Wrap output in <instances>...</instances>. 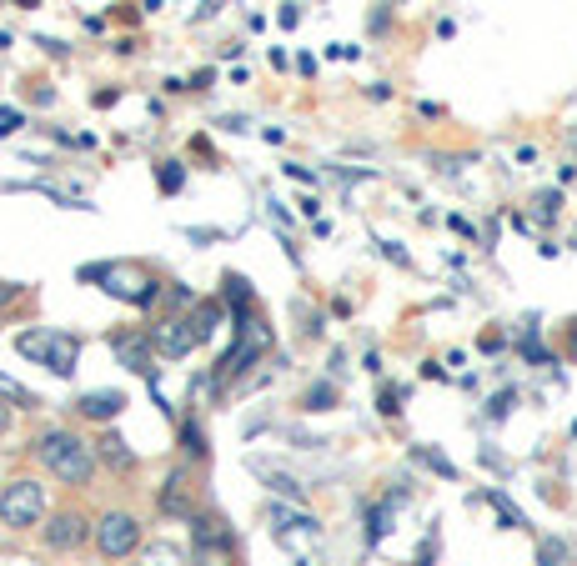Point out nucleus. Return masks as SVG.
Returning <instances> with one entry per match:
<instances>
[{
  "label": "nucleus",
  "instance_id": "nucleus-20",
  "mask_svg": "<svg viewBox=\"0 0 577 566\" xmlns=\"http://www.w3.org/2000/svg\"><path fill=\"white\" fill-rule=\"evenodd\" d=\"M332 401H337V391H332L327 381H317V386L307 391V411H332Z\"/></svg>",
  "mask_w": 577,
  "mask_h": 566
},
{
  "label": "nucleus",
  "instance_id": "nucleus-15",
  "mask_svg": "<svg viewBox=\"0 0 577 566\" xmlns=\"http://www.w3.org/2000/svg\"><path fill=\"white\" fill-rule=\"evenodd\" d=\"M226 301L236 306V321L251 316V286H246V276H226Z\"/></svg>",
  "mask_w": 577,
  "mask_h": 566
},
{
  "label": "nucleus",
  "instance_id": "nucleus-8",
  "mask_svg": "<svg viewBox=\"0 0 577 566\" xmlns=\"http://www.w3.org/2000/svg\"><path fill=\"white\" fill-rule=\"evenodd\" d=\"M76 356H81V341L66 336V331H51V346H46V366L56 376H71L76 371Z\"/></svg>",
  "mask_w": 577,
  "mask_h": 566
},
{
  "label": "nucleus",
  "instance_id": "nucleus-18",
  "mask_svg": "<svg viewBox=\"0 0 577 566\" xmlns=\"http://www.w3.org/2000/svg\"><path fill=\"white\" fill-rule=\"evenodd\" d=\"M266 486H271L276 496H286V501H302V496H307V486L292 481V476H266Z\"/></svg>",
  "mask_w": 577,
  "mask_h": 566
},
{
  "label": "nucleus",
  "instance_id": "nucleus-9",
  "mask_svg": "<svg viewBox=\"0 0 577 566\" xmlns=\"http://www.w3.org/2000/svg\"><path fill=\"white\" fill-rule=\"evenodd\" d=\"M111 346H116V356H121L131 371H141V376H151V381H156V366H151V341H136V336H111Z\"/></svg>",
  "mask_w": 577,
  "mask_h": 566
},
{
  "label": "nucleus",
  "instance_id": "nucleus-7",
  "mask_svg": "<svg viewBox=\"0 0 577 566\" xmlns=\"http://www.w3.org/2000/svg\"><path fill=\"white\" fill-rule=\"evenodd\" d=\"M86 516H76V511H61V516H51L46 521V546L51 551H76L81 541H86Z\"/></svg>",
  "mask_w": 577,
  "mask_h": 566
},
{
  "label": "nucleus",
  "instance_id": "nucleus-3",
  "mask_svg": "<svg viewBox=\"0 0 577 566\" xmlns=\"http://www.w3.org/2000/svg\"><path fill=\"white\" fill-rule=\"evenodd\" d=\"M266 346H271V326H261L256 316L236 321V346L221 356V366H216V386H221L226 376H241L251 361H261V356H266Z\"/></svg>",
  "mask_w": 577,
  "mask_h": 566
},
{
  "label": "nucleus",
  "instance_id": "nucleus-23",
  "mask_svg": "<svg viewBox=\"0 0 577 566\" xmlns=\"http://www.w3.org/2000/svg\"><path fill=\"white\" fill-rule=\"evenodd\" d=\"M557 201H562L557 191H542V196H537V216H557Z\"/></svg>",
  "mask_w": 577,
  "mask_h": 566
},
{
  "label": "nucleus",
  "instance_id": "nucleus-10",
  "mask_svg": "<svg viewBox=\"0 0 577 566\" xmlns=\"http://www.w3.org/2000/svg\"><path fill=\"white\" fill-rule=\"evenodd\" d=\"M186 521H191V541L196 546H231V526L221 516L201 511V516H186Z\"/></svg>",
  "mask_w": 577,
  "mask_h": 566
},
{
  "label": "nucleus",
  "instance_id": "nucleus-19",
  "mask_svg": "<svg viewBox=\"0 0 577 566\" xmlns=\"http://www.w3.org/2000/svg\"><path fill=\"white\" fill-rule=\"evenodd\" d=\"M196 566H231V546H196Z\"/></svg>",
  "mask_w": 577,
  "mask_h": 566
},
{
  "label": "nucleus",
  "instance_id": "nucleus-12",
  "mask_svg": "<svg viewBox=\"0 0 577 566\" xmlns=\"http://www.w3.org/2000/svg\"><path fill=\"white\" fill-rule=\"evenodd\" d=\"M186 471H171L166 476V486H161V511L166 516H191V501H186Z\"/></svg>",
  "mask_w": 577,
  "mask_h": 566
},
{
  "label": "nucleus",
  "instance_id": "nucleus-11",
  "mask_svg": "<svg viewBox=\"0 0 577 566\" xmlns=\"http://www.w3.org/2000/svg\"><path fill=\"white\" fill-rule=\"evenodd\" d=\"M121 406H126V391H91V396H81V416H91V421H111V416H121Z\"/></svg>",
  "mask_w": 577,
  "mask_h": 566
},
{
  "label": "nucleus",
  "instance_id": "nucleus-25",
  "mask_svg": "<svg viewBox=\"0 0 577 566\" xmlns=\"http://www.w3.org/2000/svg\"><path fill=\"white\" fill-rule=\"evenodd\" d=\"M397 401H402V391H382V411H387V416H397V411H402Z\"/></svg>",
  "mask_w": 577,
  "mask_h": 566
},
{
  "label": "nucleus",
  "instance_id": "nucleus-4",
  "mask_svg": "<svg viewBox=\"0 0 577 566\" xmlns=\"http://www.w3.org/2000/svg\"><path fill=\"white\" fill-rule=\"evenodd\" d=\"M101 281H106V291H111V296H121V301H131V306H151V301L161 296V281H156V276H146V271H141V266H131V261L101 266Z\"/></svg>",
  "mask_w": 577,
  "mask_h": 566
},
{
  "label": "nucleus",
  "instance_id": "nucleus-22",
  "mask_svg": "<svg viewBox=\"0 0 577 566\" xmlns=\"http://www.w3.org/2000/svg\"><path fill=\"white\" fill-rule=\"evenodd\" d=\"M181 181H186V171H181L176 161H166V166H161V191L171 196V191H181Z\"/></svg>",
  "mask_w": 577,
  "mask_h": 566
},
{
  "label": "nucleus",
  "instance_id": "nucleus-13",
  "mask_svg": "<svg viewBox=\"0 0 577 566\" xmlns=\"http://www.w3.org/2000/svg\"><path fill=\"white\" fill-rule=\"evenodd\" d=\"M141 566H186V556H181L176 541H151V546L141 551Z\"/></svg>",
  "mask_w": 577,
  "mask_h": 566
},
{
  "label": "nucleus",
  "instance_id": "nucleus-21",
  "mask_svg": "<svg viewBox=\"0 0 577 566\" xmlns=\"http://www.w3.org/2000/svg\"><path fill=\"white\" fill-rule=\"evenodd\" d=\"M181 446H186L196 461L206 456V436H201V426H196V421H186V426H181Z\"/></svg>",
  "mask_w": 577,
  "mask_h": 566
},
{
  "label": "nucleus",
  "instance_id": "nucleus-28",
  "mask_svg": "<svg viewBox=\"0 0 577 566\" xmlns=\"http://www.w3.org/2000/svg\"><path fill=\"white\" fill-rule=\"evenodd\" d=\"M21 566H31V561H21Z\"/></svg>",
  "mask_w": 577,
  "mask_h": 566
},
{
  "label": "nucleus",
  "instance_id": "nucleus-24",
  "mask_svg": "<svg viewBox=\"0 0 577 566\" xmlns=\"http://www.w3.org/2000/svg\"><path fill=\"white\" fill-rule=\"evenodd\" d=\"M21 126V111H0V136H11Z\"/></svg>",
  "mask_w": 577,
  "mask_h": 566
},
{
  "label": "nucleus",
  "instance_id": "nucleus-1",
  "mask_svg": "<svg viewBox=\"0 0 577 566\" xmlns=\"http://www.w3.org/2000/svg\"><path fill=\"white\" fill-rule=\"evenodd\" d=\"M36 456L46 461V471L56 476V481H66V486H86L91 476H96V456H91V446L76 436V431H46L41 436V446H36Z\"/></svg>",
  "mask_w": 577,
  "mask_h": 566
},
{
  "label": "nucleus",
  "instance_id": "nucleus-5",
  "mask_svg": "<svg viewBox=\"0 0 577 566\" xmlns=\"http://www.w3.org/2000/svg\"><path fill=\"white\" fill-rule=\"evenodd\" d=\"M96 546H101V556H111V561L131 556V551L141 546V521H136L131 511H106V516L96 521Z\"/></svg>",
  "mask_w": 577,
  "mask_h": 566
},
{
  "label": "nucleus",
  "instance_id": "nucleus-16",
  "mask_svg": "<svg viewBox=\"0 0 577 566\" xmlns=\"http://www.w3.org/2000/svg\"><path fill=\"white\" fill-rule=\"evenodd\" d=\"M16 346H21V356H31V361H41V366H46V346H51V331H26Z\"/></svg>",
  "mask_w": 577,
  "mask_h": 566
},
{
  "label": "nucleus",
  "instance_id": "nucleus-27",
  "mask_svg": "<svg viewBox=\"0 0 577 566\" xmlns=\"http://www.w3.org/2000/svg\"><path fill=\"white\" fill-rule=\"evenodd\" d=\"M6 426H11V406H6V401H0V431H6Z\"/></svg>",
  "mask_w": 577,
  "mask_h": 566
},
{
  "label": "nucleus",
  "instance_id": "nucleus-6",
  "mask_svg": "<svg viewBox=\"0 0 577 566\" xmlns=\"http://www.w3.org/2000/svg\"><path fill=\"white\" fill-rule=\"evenodd\" d=\"M156 351L161 356H191V346H201V331H196V321H186V316H171V321H161L156 326Z\"/></svg>",
  "mask_w": 577,
  "mask_h": 566
},
{
  "label": "nucleus",
  "instance_id": "nucleus-26",
  "mask_svg": "<svg viewBox=\"0 0 577 566\" xmlns=\"http://www.w3.org/2000/svg\"><path fill=\"white\" fill-rule=\"evenodd\" d=\"M16 296H21V286H16V281H0V306H11Z\"/></svg>",
  "mask_w": 577,
  "mask_h": 566
},
{
  "label": "nucleus",
  "instance_id": "nucleus-14",
  "mask_svg": "<svg viewBox=\"0 0 577 566\" xmlns=\"http://www.w3.org/2000/svg\"><path fill=\"white\" fill-rule=\"evenodd\" d=\"M101 456H106V466H116V471H131V466H136V456L126 451V441L111 436V431L101 436Z\"/></svg>",
  "mask_w": 577,
  "mask_h": 566
},
{
  "label": "nucleus",
  "instance_id": "nucleus-2",
  "mask_svg": "<svg viewBox=\"0 0 577 566\" xmlns=\"http://www.w3.org/2000/svg\"><path fill=\"white\" fill-rule=\"evenodd\" d=\"M46 516V486L41 481H11L6 491H0V521L16 526V531H31L36 521Z\"/></svg>",
  "mask_w": 577,
  "mask_h": 566
},
{
  "label": "nucleus",
  "instance_id": "nucleus-17",
  "mask_svg": "<svg viewBox=\"0 0 577 566\" xmlns=\"http://www.w3.org/2000/svg\"><path fill=\"white\" fill-rule=\"evenodd\" d=\"M216 326H221V306H216V301H201V306H196V331H201V341L216 336Z\"/></svg>",
  "mask_w": 577,
  "mask_h": 566
}]
</instances>
